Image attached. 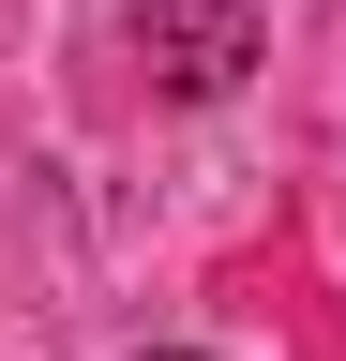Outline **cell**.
I'll use <instances>...</instances> for the list:
<instances>
[{"instance_id": "cell-1", "label": "cell", "mask_w": 346, "mask_h": 361, "mask_svg": "<svg viewBox=\"0 0 346 361\" xmlns=\"http://www.w3.org/2000/svg\"><path fill=\"white\" fill-rule=\"evenodd\" d=\"M136 61H151L166 90H241L256 16H241V0H136Z\"/></svg>"}, {"instance_id": "cell-2", "label": "cell", "mask_w": 346, "mask_h": 361, "mask_svg": "<svg viewBox=\"0 0 346 361\" xmlns=\"http://www.w3.org/2000/svg\"><path fill=\"white\" fill-rule=\"evenodd\" d=\"M136 361H196V346H136Z\"/></svg>"}]
</instances>
